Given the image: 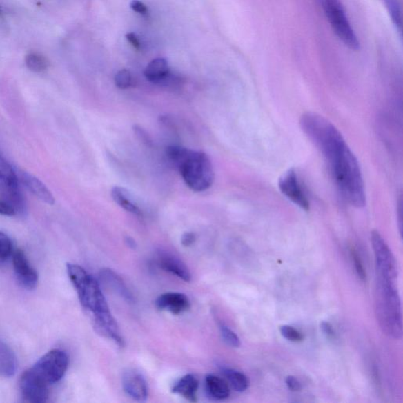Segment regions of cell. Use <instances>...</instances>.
<instances>
[{"label":"cell","mask_w":403,"mask_h":403,"mask_svg":"<svg viewBox=\"0 0 403 403\" xmlns=\"http://www.w3.org/2000/svg\"><path fill=\"white\" fill-rule=\"evenodd\" d=\"M397 279L376 276L375 288V313L380 328L385 335L395 340L402 335V306Z\"/></svg>","instance_id":"obj_3"},{"label":"cell","mask_w":403,"mask_h":403,"mask_svg":"<svg viewBox=\"0 0 403 403\" xmlns=\"http://www.w3.org/2000/svg\"><path fill=\"white\" fill-rule=\"evenodd\" d=\"M126 39L134 48L137 50L141 49V44L136 35H134L132 32L128 33V35H126Z\"/></svg>","instance_id":"obj_35"},{"label":"cell","mask_w":403,"mask_h":403,"mask_svg":"<svg viewBox=\"0 0 403 403\" xmlns=\"http://www.w3.org/2000/svg\"><path fill=\"white\" fill-rule=\"evenodd\" d=\"M197 240V237L193 233H186L182 235L181 237V244L184 247H190L192 246Z\"/></svg>","instance_id":"obj_34"},{"label":"cell","mask_w":403,"mask_h":403,"mask_svg":"<svg viewBox=\"0 0 403 403\" xmlns=\"http://www.w3.org/2000/svg\"><path fill=\"white\" fill-rule=\"evenodd\" d=\"M166 155L180 172L188 187L194 192H204L213 186L214 167L206 153L172 145L166 148Z\"/></svg>","instance_id":"obj_2"},{"label":"cell","mask_w":403,"mask_h":403,"mask_svg":"<svg viewBox=\"0 0 403 403\" xmlns=\"http://www.w3.org/2000/svg\"><path fill=\"white\" fill-rule=\"evenodd\" d=\"M130 7L134 11H135V12H137L138 14L145 15L148 13L147 6L142 2L139 1V0H132L130 3Z\"/></svg>","instance_id":"obj_33"},{"label":"cell","mask_w":403,"mask_h":403,"mask_svg":"<svg viewBox=\"0 0 403 403\" xmlns=\"http://www.w3.org/2000/svg\"><path fill=\"white\" fill-rule=\"evenodd\" d=\"M66 270L83 309L92 313V316L110 311L100 285L85 268L68 263Z\"/></svg>","instance_id":"obj_4"},{"label":"cell","mask_w":403,"mask_h":403,"mask_svg":"<svg viewBox=\"0 0 403 403\" xmlns=\"http://www.w3.org/2000/svg\"><path fill=\"white\" fill-rule=\"evenodd\" d=\"M158 264L165 271L170 273L184 282L191 281V273L184 263L175 255L160 252L158 255Z\"/></svg>","instance_id":"obj_13"},{"label":"cell","mask_w":403,"mask_h":403,"mask_svg":"<svg viewBox=\"0 0 403 403\" xmlns=\"http://www.w3.org/2000/svg\"><path fill=\"white\" fill-rule=\"evenodd\" d=\"M198 389L197 378L192 374H188L178 380L173 386L172 391L173 393L180 395L189 402H195L197 401Z\"/></svg>","instance_id":"obj_16"},{"label":"cell","mask_w":403,"mask_h":403,"mask_svg":"<svg viewBox=\"0 0 403 403\" xmlns=\"http://www.w3.org/2000/svg\"><path fill=\"white\" fill-rule=\"evenodd\" d=\"M144 75L150 82L164 83L170 77V68L167 61L162 58L151 61L144 70Z\"/></svg>","instance_id":"obj_19"},{"label":"cell","mask_w":403,"mask_h":403,"mask_svg":"<svg viewBox=\"0 0 403 403\" xmlns=\"http://www.w3.org/2000/svg\"><path fill=\"white\" fill-rule=\"evenodd\" d=\"M335 186L348 203L360 208L366 205L365 184L356 157L346 144L326 157Z\"/></svg>","instance_id":"obj_1"},{"label":"cell","mask_w":403,"mask_h":403,"mask_svg":"<svg viewBox=\"0 0 403 403\" xmlns=\"http://www.w3.org/2000/svg\"><path fill=\"white\" fill-rule=\"evenodd\" d=\"M12 257L17 281L25 289H35L38 284V273L28 260L25 252L21 249H17L14 251Z\"/></svg>","instance_id":"obj_10"},{"label":"cell","mask_w":403,"mask_h":403,"mask_svg":"<svg viewBox=\"0 0 403 403\" xmlns=\"http://www.w3.org/2000/svg\"><path fill=\"white\" fill-rule=\"evenodd\" d=\"M396 30L402 32V10L399 0H382Z\"/></svg>","instance_id":"obj_23"},{"label":"cell","mask_w":403,"mask_h":403,"mask_svg":"<svg viewBox=\"0 0 403 403\" xmlns=\"http://www.w3.org/2000/svg\"><path fill=\"white\" fill-rule=\"evenodd\" d=\"M68 366V355L64 351L54 349L42 356L30 368L44 383L50 386L63 378Z\"/></svg>","instance_id":"obj_6"},{"label":"cell","mask_w":403,"mask_h":403,"mask_svg":"<svg viewBox=\"0 0 403 403\" xmlns=\"http://www.w3.org/2000/svg\"><path fill=\"white\" fill-rule=\"evenodd\" d=\"M132 75L127 70H121L117 72L115 77V85L120 89H126L132 85Z\"/></svg>","instance_id":"obj_27"},{"label":"cell","mask_w":403,"mask_h":403,"mask_svg":"<svg viewBox=\"0 0 403 403\" xmlns=\"http://www.w3.org/2000/svg\"><path fill=\"white\" fill-rule=\"evenodd\" d=\"M2 11H1V8H0V14H1Z\"/></svg>","instance_id":"obj_38"},{"label":"cell","mask_w":403,"mask_h":403,"mask_svg":"<svg viewBox=\"0 0 403 403\" xmlns=\"http://www.w3.org/2000/svg\"><path fill=\"white\" fill-rule=\"evenodd\" d=\"M350 254L352 262L354 263L357 275L362 279V282H366L367 277L366 272L365 271V268H364L360 256L358 255L357 252L354 248L351 249Z\"/></svg>","instance_id":"obj_28"},{"label":"cell","mask_w":403,"mask_h":403,"mask_svg":"<svg viewBox=\"0 0 403 403\" xmlns=\"http://www.w3.org/2000/svg\"><path fill=\"white\" fill-rule=\"evenodd\" d=\"M279 333H281L283 337L291 341V342L299 343L304 339V335L299 330L293 326H287V324L279 327Z\"/></svg>","instance_id":"obj_26"},{"label":"cell","mask_w":403,"mask_h":403,"mask_svg":"<svg viewBox=\"0 0 403 403\" xmlns=\"http://www.w3.org/2000/svg\"><path fill=\"white\" fill-rule=\"evenodd\" d=\"M19 386L22 397L27 402L43 403L48 400L50 386L39 378L31 368L21 375Z\"/></svg>","instance_id":"obj_8"},{"label":"cell","mask_w":403,"mask_h":403,"mask_svg":"<svg viewBox=\"0 0 403 403\" xmlns=\"http://www.w3.org/2000/svg\"><path fill=\"white\" fill-rule=\"evenodd\" d=\"M26 65L31 71L42 72L49 67L48 60L43 55L38 53H30L26 55Z\"/></svg>","instance_id":"obj_22"},{"label":"cell","mask_w":403,"mask_h":403,"mask_svg":"<svg viewBox=\"0 0 403 403\" xmlns=\"http://www.w3.org/2000/svg\"><path fill=\"white\" fill-rule=\"evenodd\" d=\"M285 383H286L287 387L291 391H299L302 389V384L299 380L293 376H288L285 380Z\"/></svg>","instance_id":"obj_32"},{"label":"cell","mask_w":403,"mask_h":403,"mask_svg":"<svg viewBox=\"0 0 403 403\" xmlns=\"http://www.w3.org/2000/svg\"><path fill=\"white\" fill-rule=\"evenodd\" d=\"M19 175L22 184L37 198L48 205L55 204V197L52 193L49 191L46 184H43L39 179L25 171H20Z\"/></svg>","instance_id":"obj_14"},{"label":"cell","mask_w":403,"mask_h":403,"mask_svg":"<svg viewBox=\"0 0 403 403\" xmlns=\"http://www.w3.org/2000/svg\"><path fill=\"white\" fill-rule=\"evenodd\" d=\"M279 188L293 204L301 209L308 211L310 210V201L299 181L297 173L293 169L284 173L279 181Z\"/></svg>","instance_id":"obj_9"},{"label":"cell","mask_w":403,"mask_h":403,"mask_svg":"<svg viewBox=\"0 0 403 403\" xmlns=\"http://www.w3.org/2000/svg\"><path fill=\"white\" fill-rule=\"evenodd\" d=\"M399 205H400V206H399V208H398V210H399V215H398V216H399L400 229V233L402 234V199H400V204Z\"/></svg>","instance_id":"obj_36"},{"label":"cell","mask_w":403,"mask_h":403,"mask_svg":"<svg viewBox=\"0 0 403 403\" xmlns=\"http://www.w3.org/2000/svg\"><path fill=\"white\" fill-rule=\"evenodd\" d=\"M155 304L161 311H169L178 315L187 311L190 308V301L187 295L180 293H166L156 299Z\"/></svg>","instance_id":"obj_12"},{"label":"cell","mask_w":403,"mask_h":403,"mask_svg":"<svg viewBox=\"0 0 403 403\" xmlns=\"http://www.w3.org/2000/svg\"><path fill=\"white\" fill-rule=\"evenodd\" d=\"M133 131L135 132V135L138 137L139 141L144 144L148 145V146H153V141H151L148 132L145 131L143 128L135 125L133 126Z\"/></svg>","instance_id":"obj_29"},{"label":"cell","mask_w":403,"mask_h":403,"mask_svg":"<svg viewBox=\"0 0 403 403\" xmlns=\"http://www.w3.org/2000/svg\"><path fill=\"white\" fill-rule=\"evenodd\" d=\"M205 388L207 395L214 400H224L230 395V389L226 380L215 376L208 375L205 380Z\"/></svg>","instance_id":"obj_17"},{"label":"cell","mask_w":403,"mask_h":403,"mask_svg":"<svg viewBox=\"0 0 403 403\" xmlns=\"http://www.w3.org/2000/svg\"><path fill=\"white\" fill-rule=\"evenodd\" d=\"M12 240L2 232H0V262L7 261L14 254Z\"/></svg>","instance_id":"obj_25"},{"label":"cell","mask_w":403,"mask_h":403,"mask_svg":"<svg viewBox=\"0 0 403 403\" xmlns=\"http://www.w3.org/2000/svg\"><path fill=\"white\" fill-rule=\"evenodd\" d=\"M321 329L324 335H326L327 338L330 340H335L337 337V334H335V330L332 326V324L323 322L321 324Z\"/></svg>","instance_id":"obj_31"},{"label":"cell","mask_w":403,"mask_h":403,"mask_svg":"<svg viewBox=\"0 0 403 403\" xmlns=\"http://www.w3.org/2000/svg\"><path fill=\"white\" fill-rule=\"evenodd\" d=\"M222 372L234 391L237 393H244L248 389L249 380L242 372L229 368H223Z\"/></svg>","instance_id":"obj_21"},{"label":"cell","mask_w":403,"mask_h":403,"mask_svg":"<svg viewBox=\"0 0 403 403\" xmlns=\"http://www.w3.org/2000/svg\"><path fill=\"white\" fill-rule=\"evenodd\" d=\"M122 387L125 393L134 400L144 402L148 399L147 383L142 375L136 371H128L123 374Z\"/></svg>","instance_id":"obj_11"},{"label":"cell","mask_w":403,"mask_h":403,"mask_svg":"<svg viewBox=\"0 0 403 403\" xmlns=\"http://www.w3.org/2000/svg\"><path fill=\"white\" fill-rule=\"evenodd\" d=\"M111 197L117 205L134 215H141L139 206L133 201L130 192L124 188L116 186L111 190Z\"/></svg>","instance_id":"obj_20"},{"label":"cell","mask_w":403,"mask_h":403,"mask_svg":"<svg viewBox=\"0 0 403 403\" xmlns=\"http://www.w3.org/2000/svg\"><path fill=\"white\" fill-rule=\"evenodd\" d=\"M0 215L9 217L17 215L13 207L3 199H0Z\"/></svg>","instance_id":"obj_30"},{"label":"cell","mask_w":403,"mask_h":403,"mask_svg":"<svg viewBox=\"0 0 403 403\" xmlns=\"http://www.w3.org/2000/svg\"><path fill=\"white\" fill-rule=\"evenodd\" d=\"M218 326H219L221 335L224 342L229 346H231V348H239L242 343H240V340L238 337V335L235 333L231 328H229L226 324L222 322L218 323Z\"/></svg>","instance_id":"obj_24"},{"label":"cell","mask_w":403,"mask_h":403,"mask_svg":"<svg viewBox=\"0 0 403 403\" xmlns=\"http://www.w3.org/2000/svg\"><path fill=\"white\" fill-rule=\"evenodd\" d=\"M317 1L320 3L335 35L344 46L354 50L360 49V43L340 0H317Z\"/></svg>","instance_id":"obj_5"},{"label":"cell","mask_w":403,"mask_h":403,"mask_svg":"<svg viewBox=\"0 0 403 403\" xmlns=\"http://www.w3.org/2000/svg\"><path fill=\"white\" fill-rule=\"evenodd\" d=\"M371 243L376 263V273L398 278V267L395 257L379 232L371 233Z\"/></svg>","instance_id":"obj_7"},{"label":"cell","mask_w":403,"mask_h":403,"mask_svg":"<svg viewBox=\"0 0 403 403\" xmlns=\"http://www.w3.org/2000/svg\"><path fill=\"white\" fill-rule=\"evenodd\" d=\"M99 278L106 287L121 296L122 299L130 302L134 301L130 291L115 271L110 270V268H103L102 271H100Z\"/></svg>","instance_id":"obj_15"},{"label":"cell","mask_w":403,"mask_h":403,"mask_svg":"<svg viewBox=\"0 0 403 403\" xmlns=\"http://www.w3.org/2000/svg\"><path fill=\"white\" fill-rule=\"evenodd\" d=\"M18 369V360L14 353L0 340V377L10 378Z\"/></svg>","instance_id":"obj_18"},{"label":"cell","mask_w":403,"mask_h":403,"mask_svg":"<svg viewBox=\"0 0 403 403\" xmlns=\"http://www.w3.org/2000/svg\"><path fill=\"white\" fill-rule=\"evenodd\" d=\"M126 242L130 248H135L136 247V242H134V239L131 237H127L126 239Z\"/></svg>","instance_id":"obj_37"}]
</instances>
